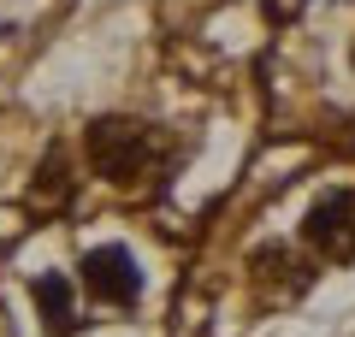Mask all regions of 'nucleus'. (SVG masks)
Wrapping results in <instances>:
<instances>
[{
	"instance_id": "obj_5",
	"label": "nucleus",
	"mask_w": 355,
	"mask_h": 337,
	"mask_svg": "<svg viewBox=\"0 0 355 337\" xmlns=\"http://www.w3.org/2000/svg\"><path fill=\"white\" fill-rule=\"evenodd\" d=\"M36 207H60V201H71V166H65V154L53 148L48 160H42V172H36Z\"/></svg>"
},
{
	"instance_id": "obj_6",
	"label": "nucleus",
	"mask_w": 355,
	"mask_h": 337,
	"mask_svg": "<svg viewBox=\"0 0 355 337\" xmlns=\"http://www.w3.org/2000/svg\"><path fill=\"white\" fill-rule=\"evenodd\" d=\"M266 6H272V18H279V12H296L302 0H266Z\"/></svg>"
},
{
	"instance_id": "obj_1",
	"label": "nucleus",
	"mask_w": 355,
	"mask_h": 337,
	"mask_svg": "<svg viewBox=\"0 0 355 337\" xmlns=\"http://www.w3.org/2000/svg\"><path fill=\"white\" fill-rule=\"evenodd\" d=\"M154 160H160V137L142 119H95L89 125V166L107 184H137Z\"/></svg>"
},
{
	"instance_id": "obj_4",
	"label": "nucleus",
	"mask_w": 355,
	"mask_h": 337,
	"mask_svg": "<svg viewBox=\"0 0 355 337\" xmlns=\"http://www.w3.org/2000/svg\"><path fill=\"white\" fill-rule=\"evenodd\" d=\"M36 308H42V325H48L53 337H71L77 331V308H71V284H65L60 273L36 278Z\"/></svg>"
},
{
	"instance_id": "obj_2",
	"label": "nucleus",
	"mask_w": 355,
	"mask_h": 337,
	"mask_svg": "<svg viewBox=\"0 0 355 337\" xmlns=\"http://www.w3.org/2000/svg\"><path fill=\"white\" fill-rule=\"evenodd\" d=\"M302 237L314 254L326 261H355V189H331L308 207L302 219Z\"/></svg>"
},
{
	"instance_id": "obj_3",
	"label": "nucleus",
	"mask_w": 355,
	"mask_h": 337,
	"mask_svg": "<svg viewBox=\"0 0 355 337\" xmlns=\"http://www.w3.org/2000/svg\"><path fill=\"white\" fill-rule=\"evenodd\" d=\"M83 290L95 302H107V308H130V302L142 296V273H137V261H130V249H119V243L89 249L83 254Z\"/></svg>"
}]
</instances>
